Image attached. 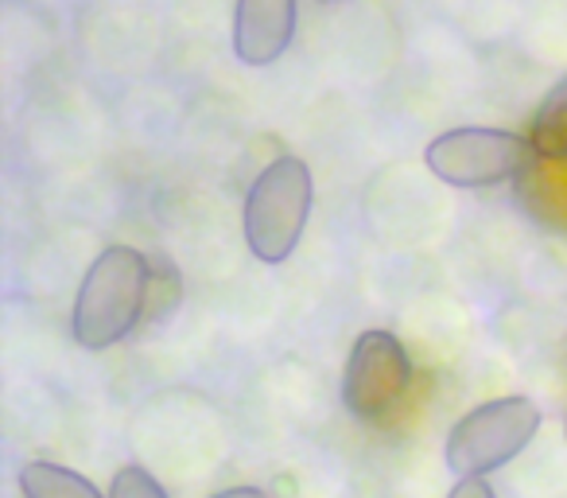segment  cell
<instances>
[{
	"label": "cell",
	"instance_id": "3957f363",
	"mask_svg": "<svg viewBox=\"0 0 567 498\" xmlns=\"http://www.w3.org/2000/svg\"><path fill=\"white\" fill-rule=\"evenodd\" d=\"M540 433V405L533 397H494L455 420L447 433V459L455 479H486L489 471L517 459Z\"/></svg>",
	"mask_w": 567,
	"mask_h": 498
},
{
	"label": "cell",
	"instance_id": "277c9868",
	"mask_svg": "<svg viewBox=\"0 0 567 498\" xmlns=\"http://www.w3.org/2000/svg\"><path fill=\"white\" fill-rule=\"evenodd\" d=\"M424 164L435 180L458 191H482L497 183L520 180L536 164V149L528 136L509 129H451L424 149Z\"/></svg>",
	"mask_w": 567,
	"mask_h": 498
},
{
	"label": "cell",
	"instance_id": "8fae6325",
	"mask_svg": "<svg viewBox=\"0 0 567 498\" xmlns=\"http://www.w3.org/2000/svg\"><path fill=\"white\" fill-rule=\"evenodd\" d=\"M447 498H497L486 479H458Z\"/></svg>",
	"mask_w": 567,
	"mask_h": 498
},
{
	"label": "cell",
	"instance_id": "9c48e42d",
	"mask_svg": "<svg viewBox=\"0 0 567 498\" xmlns=\"http://www.w3.org/2000/svg\"><path fill=\"white\" fill-rule=\"evenodd\" d=\"M183 301V277L175 270L172 257L148 254V312H144V324H156V319L172 316Z\"/></svg>",
	"mask_w": 567,
	"mask_h": 498
},
{
	"label": "cell",
	"instance_id": "4fadbf2b",
	"mask_svg": "<svg viewBox=\"0 0 567 498\" xmlns=\"http://www.w3.org/2000/svg\"><path fill=\"white\" fill-rule=\"evenodd\" d=\"M319 4H342V0H319Z\"/></svg>",
	"mask_w": 567,
	"mask_h": 498
},
{
	"label": "cell",
	"instance_id": "52a82bcc",
	"mask_svg": "<svg viewBox=\"0 0 567 498\" xmlns=\"http://www.w3.org/2000/svg\"><path fill=\"white\" fill-rule=\"evenodd\" d=\"M20 490L24 498H110L86 475L55 464V459H28L20 467Z\"/></svg>",
	"mask_w": 567,
	"mask_h": 498
},
{
	"label": "cell",
	"instance_id": "30bf717a",
	"mask_svg": "<svg viewBox=\"0 0 567 498\" xmlns=\"http://www.w3.org/2000/svg\"><path fill=\"white\" fill-rule=\"evenodd\" d=\"M110 498H167L159 479L141 464H125L110 482Z\"/></svg>",
	"mask_w": 567,
	"mask_h": 498
},
{
	"label": "cell",
	"instance_id": "7c38bea8",
	"mask_svg": "<svg viewBox=\"0 0 567 498\" xmlns=\"http://www.w3.org/2000/svg\"><path fill=\"white\" fill-rule=\"evenodd\" d=\"M210 498H268L260 487H229V490H218V495Z\"/></svg>",
	"mask_w": 567,
	"mask_h": 498
},
{
	"label": "cell",
	"instance_id": "8992f818",
	"mask_svg": "<svg viewBox=\"0 0 567 498\" xmlns=\"http://www.w3.org/2000/svg\"><path fill=\"white\" fill-rule=\"evenodd\" d=\"M296 35V0H237L234 51L245 67H272Z\"/></svg>",
	"mask_w": 567,
	"mask_h": 498
},
{
	"label": "cell",
	"instance_id": "ba28073f",
	"mask_svg": "<svg viewBox=\"0 0 567 498\" xmlns=\"http://www.w3.org/2000/svg\"><path fill=\"white\" fill-rule=\"evenodd\" d=\"M528 141L536 149V160L567 164V79H559L540 102L533 125H528Z\"/></svg>",
	"mask_w": 567,
	"mask_h": 498
},
{
	"label": "cell",
	"instance_id": "6da1fadb",
	"mask_svg": "<svg viewBox=\"0 0 567 498\" xmlns=\"http://www.w3.org/2000/svg\"><path fill=\"white\" fill-rule=\"evenodd\" d=\"M148 312V254L105 245L74 296L71 335L82 350H110L144 324Z\"/></svg>",
	"mask_w": 567,
	"mask_h": 498
},
{
	"label": "cell",
	"instance_id": "7a4b0ae2",
	"mask_svg": "<svg viewBox=\"0 0 567 498\" xmlns=\"http://www.w3.org/2000/svg\"><path fill=\"white\" fill-rule=\"evenodd\" d=\"M316 206V180L300 156H276L249 183L241 206V234L249 254L265 265H280L296 254Z\"/></svg>",
	"mask_w": 567,
	"mask_h": 498
},
{
	"label": "cell",
	"instance_id": "5b68a950",
	"mask_svg": "<svg viewBox=\"0 0 567 498\" xmlns=\"http://www.w3.org/2000/svg\"><path fill=\"white\" fill-rule=\"evenodd\" d=\"M412 358L393 332H362L342 370V405L358 420H385L404 402Z\"/></svg>",
	"mask_w": 567,
	"mask_h": 498
}]
</instances>
